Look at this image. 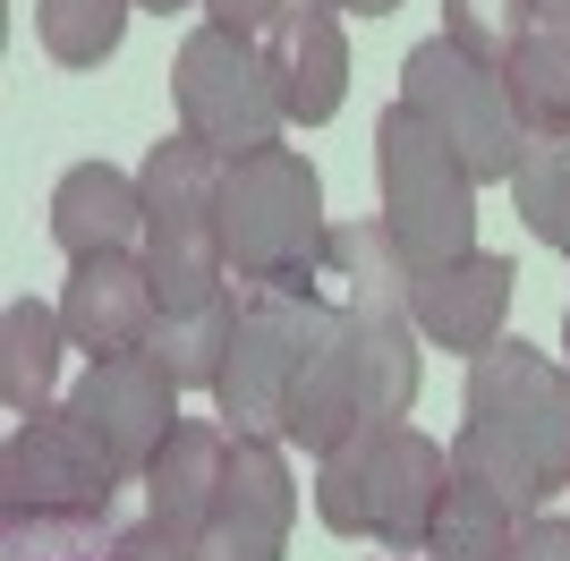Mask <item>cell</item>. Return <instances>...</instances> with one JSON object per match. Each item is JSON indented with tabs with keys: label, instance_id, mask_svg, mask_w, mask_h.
I'll return each instance as SVG.
<instances>
[{
	"label": "cell",
	"instance_id": "6da1fadb",
	"mask_svg": "<svg viewBox=\"0 0 570 561\" xmlns=\"http://www.w3.org/2000/svg\"><path fill=\"white\" fill-rule=\"evenodd\" d=\"M452 493V451L409 417H366L315 460V519L333 537H375L383 553H426Z\"/></svg>",
	"mask_w": 570,
	"mask_h": 561
},
{
	"label": "cell",
	"instance_id": "7a4b0ae2",
	"mask_svg": "<svg viewBox=\"0 0 570 561\" xmlns=\"http://www.w3.org/2000/svg\"><path fill=\"white\" fill-rule=\"evenodd\" d=\"M333 222H324V179L298 145H264L222 163V256L230 289H298L315 298Z\"/></svg>",
	"mask_w": 570,
	"mask_h": 561
},
{
	"label": "cell",
	"instance_id": "3957f363",
	"mask_svg": "<svg viewBox=\"0 0 570 561\" xmlns=\"http://www.w3.org/2000/svg\"><path fill=\"white\" fill-rule=\"evenodd\" d=\"M145 187V273L163 289V315L214 306L230 289V256H222V154L188 128H170L137 170Z\"/></svg>",
	"mask_w": 570,
	"mask_h": 561
},
{
	"label": "cell",
	"instance_id": "277c9868",
	"mask_svg": "<svg viewBox=\"0 0 570 561\" xmlns=\"http://www.w3.org/2000/svg\"><path fill=\"white\" fill-rule=\"evenodd\" d=\"M375 205L409 273H443L476 256V179L409 102L375 119Z\"/></svg>",
	"mask_w": 570,
	"mask_h": 561
},
{
	"label": "cell",
	"instance_id": "5b68a950",
	"mask_svg": "<svg viewBox=\"0 0 570 561\" xmlns=\"http://www.w3.org/2000/svg\"><path fill=\"white\" fill-rule=\"evenodd\" d=\"M401 102L469 163L476 187H511L528 137H520V111H511L502 69H485V60L460 51L452 35H426V43L401 60Z\"/></svg>",
	"mask_w": 570,
	"mask_h": 561
},
{
	"label": "cell",
	"instance_id": "8992f818",
	"mask_svg": "<svg viewBox=\"0 0 570 561\" xmlns=\"http://www.w3.org/2000/svg\"><path fill=\"white\" fill-rule=\"evenodd\" d=\"M469 434L537 468L553 493L570 485V366L528 341H494L469 357Z\"/></svg>",
	"mask_w": 570,
	"mask_h": 561
},
{
	"label": "cell",
	"instance_id": "52a82bcc",
	"mask_svg": "<svg viewBox=\"0 0 570 561\" xmlns=\"http://www.w3.org/2000/svg\"><path fill=\"white\" fill-rule=\"evenodd\" d=\"M170 94H179V128L205 137L222 163L282 145V128H289L282 86H273V69H264V43H247V35H230V26H196L188 43H179Z\"/></svg>",
	"mask_w": 570,
	"mask_h": 561
},
{
	"label": "cell",
	"instance_id": "ba28073f",
	"mask_svg": "<svg viewBox=\"0 0 570 561\" xmlns=\"http://www.w3.org/2000/svg\"><path fill=\"white\" fill-rule=\"evenodd\" d=\"M307 332H315V298H298V289H238V332H230V357H222V383H214V409L230 434L289 443V392H298Z\"/></svg>",
	"mask_w": 570,
	"mask_h": 561
},
{
	"label": "cell",
	"instance_id": "9c48e42d",
	"mask_svg": "<svg viewBox=\"0 0 570 561\" xmlns=\"http://www.w3.org/2000/svg\"><path fill=\"white\" fill-rule=\"evenodd\" d=\"M119 460L69 417V409H43V417H18L9 443H0V511H35V519H111L119 502Z\"/></svg>",
	"mask_w": 570,
	"mask_h": 561
},
{
	"label": "cell",
	"instance_id": "30bf717a",
	"mask_svg": "<svg viewBox=\"0 0 570 561\" xmlns=\"http://www.w3.org/2000/svg\"><path fill=\"white\" fill-rule=\"evenodd\" d=\"M69 417L119 460V476H128V485H145V468L163 460V443L179 434V383H170L145 350L95 357V366H86V383L69 392Z\"/></svg>",
	"mask_w": 570,
	"mask_h": 561
},
{
	"label": "cell",
	"instance_id": "8fae6325",
	"mask_svg": "<svg viewBox=\"0 0 570 561\" xmlns=\"http://www.w3.org/2000/svg\"><path fill=\"white\" fill-rule=\"evenodd\" d=\"M289 519H298V476H289L282 443L238 434L230 476H222L214 519L188 537L196 561H282L289 553Z\"/></svg>",
	"mask_w": 570,
	"mask_h": 561
},
{
	"label": "cell",
	"instance_id": "7c38bea8",
	"mask_svg": "<svg viewBox=\"0 0 570 561\" xmlns=\"http://www.w3.org/2000/svg\"><path fill=\"white\" fill-rule=\"evenodd\" d=\"M60 324L86 357H128L154 341L163 324V289L145 273L137 247H111V256H86L69 264V289H60Z\"/></svg>",
	"mask_w": 570,
	"mask_h": 561
},
{
	"label": "cell",
	"instance_id": "4fadbf2b",
	"mask_svg": "<svg viewBox=\"0 0 570 561\" xmlns=\"http://www.w3.org/2000/svg\"><path fill=\"white\" fill-rule=\"evenodd\" d=\"M511 289H520V264L511 256H460L443 273H409V315H417V341L460 357H485L502 341V315H511Z\"/></svg>",
	"mask_w": 570,
	"mask_h": 561
},
{
	"label": "cell",
	"instance_id": "5bb4252c",
	"mask_svg": "<svg viewBox=\"0 0 570 561\" xmlns=\"http://www.w3.org/2000/svg\"><path fill=\"white\" fill-rule=\"evenodd\" d=\"M264 69H273L282 111L298 119V128H324V119L350 102V35H341V9L289 0L282 26L264 35Z\"/></svg>",
	"mask_w": 570,
	"mask_h": 561
},
{
	"label": "cell",
	"instance_id": "9a60e30c",
	"mask_svg": "<svg viewBox=\"0 0 570 561\" xmlns=\"http://www.w3.org/2000/svg\"><path fill=\"white\" fill-rule=\"evenodd\" d=\"M350 425H366V392H357V341H350V324H341L333 306L315 298V332H307V357H298V392H289V443L324 460V451H333Z\"/></svg>",
	"mask_w": 570,
	"mask_h": 561
},
{
	"label": "cell",
	"instance_id": "2e32d148",
	"mask_svg": "<svg viewBox=\"0 0 570 561\" xmlns=\"http://www.w3.org/2000/svg\"><path fill=\"white\" fill-rule=\"evenodd\" d=\"M230 451H238V434L222 417H179V434L163 443V460L145 468V511L163 519V528H179V537H196V528L214 519V502H222Z\"/></svg>",
	"mask_w": 570,
	"mask_h": 561
},
{
	"label": "cell",
	"instance_id": "e0dca14e",
	"mask_svg": "<svg viewBox=\"0 0 570 561\" xmlns=\"http://www.w3.org/2000/svg\"><path fill=\"white\" fill-rule=\"evenodd\" d=\"M51 238H60L69 264L111 256V247H145V187L111 163H77L51 187Z\"/></svg>",
	"mask_w": 570,
	"mask_h": 561
},
{
	"label": "cell",
	"instance_id": "ac0fdd59",
	"mask_svg": "<svg viewBox=\"0 0 570 561\" xmlns=\"http://www.w3.org/2000/svg\"><path fill=\"white\" fill-rule=\"evenodd\" d=\"M60 350H69L60 306H43V298H9V315H0V400H9L18 417H43V409H51Z\"/></svg>",
	"mask_w": 570,
	"mask_h": 561
},
{
	"label": "cell",
	"instance_id": "d6986e66",
	"mask_svg": "<svg viewBox=\"0 0 570 561\" xmlns=\"http://www.w3.org/2000/svg\"><path fill=\"white\" fill-rule=\"evenodd\" d=\"M520 137H570V26H537L511 60H502Z\"/></svg>",
	"mask_w": 570,
	"mask_h": 561
},
{
	"label": "cell",
	"instance_id": "ffe728a7",
	"mask_svg": "<svg viewBox=\"0 0 570 561\" xmlns=\"http://www.w3.org/2000/svg\"><path fill=\"white\" fill-rule=\"evenodd\" d=\"M511 544H520V511H511L494 485H476V476L452 468V493H443V511H434L426 561H511Z\"/></svg>",
	"mask_w": 570,
	"mask_h": 561
},
{
	"label": "cell",
	"instance_id": "44dd1931",
	"mask_svg": "<svg viewBox=\"0 0 570 561\" xmlns=\"http://www.w3.org/2000/svg\"><path fill=\"white\" fill-rule=\"evenodd\" d=\"M230 332H238V289H222L214 306H188V315H163L145 357L179 383V392H214L222 383V357H230Z\"/></svg>",
	"mask_w": 570,
	"mask_h": 561
},
{
	"label": "cell",
	"instance_id": "7402d4cb",
	"mask_svg": "<svg viewBox=\"0 0 570 561\" xmlns=\"http://www.w3.org/2000/svg\"><path fill=\"white\" fill-rule=\"evenodd\" d=\"M128 9L137 0H35V35L60 69H102L128 35Z\"/></svg>",
	"mask_w": 570,
	"mask_h": 561
},
{
	"label": "cell",
	"instance_id": "603a6c76",
	"mask_svg": "<svg viewBox=\"0 0 570 561\" xmlns=\"http://www.w3.org/2000/svg\"><path fill=\"white\" fill-rule=\"evenodd\" d=\"M511 205H520V222L570 264V137H528L520 170H511Z\"/></svg>",
	"mask_w": 570,
	"mask_h": 561
},
{
	"label": "cell",
	"instance_id": "cb8c5ba5",
	"mask_svg": "<svg viewBox=\"0 0 570 561\" xmlns=\"http://www.w3.org/2000/svg\"><path fill=\"white\" fill-rule=\"evenodd\" d=\"M0 561H111V519L0 511Z\"/></svg>",
	"mask_w": 570,
	"mask_h": 561
},
{
	"label": "cell",
	"instance_id": "d4e9b609",
	"mask_svg": "<svg viewBox=\"0 0 570 561\" xmlns=\"http://www.w3.org/2000/svg\"><path fill=\"white\" fill-rule=\"evenodd\" d=\"M443 35L460 51H476L485 69H502L537 35V0H443Z\"/></svg>",
	"mask_w": 570,
	"mask_h": 561
},
{
	"label": "cell",
	"instance_id": "484cf974",
	"mask_svg": "<svg viewBox=\"0 0 570 561\" xmlns=\"http://www.w3.org/2000/svg\"><path fill=\"white\" fill-rule=\"evenodd\" d=\"M452 468H460V476H476V485H494V493H502V502H511L520 519H537V511L553 502V485L537 476V468H520L511 451H494L485 434H469V425L452 434Z\"/></svg>",
	"mask_w": 570,
	"mask_h": 561
},
{
	"label": "cell",
	"instance_id": "4316f807",
	"mask_svg": "<svg viewBox=\"0 0 570 561\" xmlns=\"http://www.w3.org/2000/svg\"><path fill=\"white\" fill-rule=\"evenodd\" d=\"M111 561H196V553H188L179 528H163V519L145 511V519H128V528H111Z\"/></svg>",
	"mask_w": 570,
	"mask_h": 561
},
{
	"label": "cell",
	"instance_id": "83f0119b",
	"mask_svg": "<svg viewBox=\"0 0 570 561\" xmlns=\"http://www.w3.org/2000/svg\"><path fill=\"white\" fill-rule=\"evenodd\" d=\"M205 9V26H230V35H247V43H264L273 26H282L289 0H196Z\"/></svg>",
	"mask_w": 570,
	"mask_h": 561
},
{
	"label": "cell",
	"instance_id": "f1b7e54d",
	"mask_svg": "<svg viewBox=\"0 0 570 561\" xmlns=\"http://www.w3.org/2000/svg\"><path fill=\"white\" fill-rule=\"evenodd\" d=\"M511 561H570V519H520V544H511Z\"/></svg>",
	"mask_w": 570,
	"mask_h": 561
},
{
	"label": "cell",
	"instance_id": "f546056e",
	"mask_svg": "<svg viewBox=\"0 0 570 561\" xmlns=\"http://www.w3.org/2000/svg\"><path fill=\"white\" fill-rule=\"evenodd\" d=\"M324 9H341V18H392L401 0H324Z\"/></svg>",
	"mask_w": 570,
	"mask_h": 561
},
{
	"label": "cell",
	"instance_id": "4dcf8cb0",
	"mask_svg": "<svg viewBox=\"0 0 570 561\" xmlns=\"http://www.w3.org/2000/svg\"><path fill=\"white\" fill-rule=\"evenodd\" d=\"M537 26H570V0H537Z\"/></svg>",
	"mask_w": 570,
	"mask_h": 561
},
{
	"label": "cell",
	"instance_id": "1f68e13d",
	"mask_svg": "<svg viewBox=\"0 0 570 561\" xmlns=\"http://www.w3.org/2000/svg\"><path fill=\"white\" fill-rule=\"evenodd\" d=\"M137 9H154V18H170V9H188V0H137Z\"/></svg>",
	"mask_w": 570,
	"mask_h": 561
},
{
	"label": "cell",
	"instance_id": "d6a6232c",
	"mask_svg": "<svg viewBox=\"0 0 570 561\" xmlns=\"http://www.w3.org/2000/svg\"><path fill=\"white\" fill-rule=\"evenodd\" d=\"M562 366H570V306H562Z\"/></svg>",
	"mask_w": 570,
	"mask_h": 561
}]
</instances>
